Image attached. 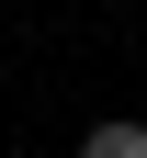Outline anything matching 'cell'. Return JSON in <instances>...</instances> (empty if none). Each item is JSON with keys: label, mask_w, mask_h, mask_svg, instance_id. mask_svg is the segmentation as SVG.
I'll list each match as a JSON object with an SVG mask.
<instances>
[{"label": "cell", "mask_w": 147, "mask_h": 158, "mask_svg": "<svg viewBox=\"0 0 147 158\" xmlns=\"http://www.w3.org/2000/svg\"><path fill=\"white\" fill-rule=\"evenodd\" d=\"M79 158H147V124H91V147Z\"/></svg>", "instance_id": "6da1fadb"}]
</instances>
